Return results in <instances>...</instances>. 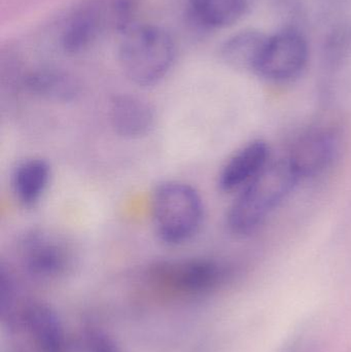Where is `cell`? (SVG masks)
I'll return each instance as SVG.
<instances>
[{"mask_svg": "<svg viewBox=\"0 0 351 352\" xmlns=\"http://www.w3.org/2000/svg\"><path fill=\"white\" fill-rule=\"evenodd\" d=\"M298 182L286 158L270 162L233 201L227 213L229 230L237 236L255 233L286 200Z\"/></svg>", "mask_w": 351, "mask_h": 352, "instance_id": "obj_1", "label": "cell"}, {"mask_svg": "<svg viewBox=\"0 0 351 352\" xmlns=\"http://www.w3.org/2000/svg\"><path fill=\"white\" fill-rule=\"evenodd\" d=\"M177 47L172 35L152 24H134L120 35L117 61L132 84L148 88L162 82L172 70Z\"/></svg>", "mask_w": 351, "mask_h": 352, "instance_id": "obj_2", "label": "cell"}, {"mask_svg": "<svg viewBox=\"0 0 351 352\" xmlns=\"http://www.w3.org/2000/svg\"><path fill=\"white\" fill-rule=\"evenodd\" d=\"M150 217L160 241L166 245H183L201 231L205 205L200 192L191 184L167 180L152 190Z\"/></svg>", "mask_w": 351, "mask_h": 352, "instance_id": "obj_3", "label": "cell"}, {"mask_svg": "<svg viewBox=\"0 0 351 352\" xmlns=\"http://www.w3.org/2000/svg\"><path fill=\"white\" fill-rule=\"evenodd\" d=\"M136 0H88L64 24L60 45L65 53L78 55L109 34H123L135 24Z\"/></svg>", "mask_w": 351, "mask_h": 352, "instance_id": "obj_4", "label": "cell"}, {"mask_svg": "<svg viewBox=\"0 0 351 352\" xmlns=\"http://www.w3.org/2000/svg\"><path fill=\"white\" fill-rule=\"evenodd\" d=\"M146 275L148 283L162 293L197 298L220 289L230 278L231 271L220 261L196 256L157 261Z\"/></svg>", "mask_w": 351, "mask_h": 352, "instance_id": "obj_5", "label": "cell"}, {"mask_svg": "<svg viewBox=\"0 0 351 352\" xmlns=\"http://www.w3.org/2000/svg\"><path fill=\"white\" fill-rule=\"evenodd\" d=\"M16 246L24 268L38 278H59L73 266V245L57 232L41 228L28 230L19 238Z\"/></svg>", "mask_w": 351, "mask_h": 352, "instance_id": "obj_6", "label": "cell"}, {"mask_svg": "<svg viewBox=\"0 0 351 352\" xmlns=\"http://www.w3.org/2000/svg\"><path fill=\"white\" fill-rule=\"evenodd\" d=\"M308 43L296 29H284L267 37L253 74L273 82L296 80L306 68Z\"/></svg>", "mask_w": 351, "mask_h": 352, "instance_id": "obj_7", "label": "cell"}, {"mask_svg": "<svg viewBox=\"0 0 351 352\" xmlns=\"http://www.w3.org/2000/svg\"><path fill=\"white\" fill-rule=\"evenodd\" d=\"M337 151V138L333 131L325 127H315L303 132L295 140L286 160L300 182L327 170Z\"/></svg>", "mask_w": 351, "mask_h": 352, "instance_id": "obj_8", "label": "cell"}, {"mask_svg": "<svg viewBox=\"0 0 351 352\" xmlns=\"http://www.w3.org/2000/svg\"><path fill=\"white\" fill-rule=\"evenodd\" d=\"M109 123L113 131L125 140H140L154 129L156 113L154 107L135 95H117L109 109Z\"/></svg>", "mask_w": 351, "mask_h": 352, "instance_id": "obj_9", "label": "cell"}, {"mask_svg": "<svg viewBox=\"0 0 351 352\" xmlns=\"http://www.w3.org/2000/svg\"><path fill=\"white\" fill-rule=\"evenodd\" d=\"M23 88L41 100L53 103H71L80 95V82L65 70L51 66L33 68L21 78Z\"/></svg>", "mask_w": 351, "mask_h": 352, "instance_id": "obj_10", "label": "cell"}, {"mask_svg": "<svg viewBox=\"0 0 351 352\" xmlns=\"http://www.w3.org/2000/svg\"><path fill=\"white\" fill-rule=\"evenodd\" d=\"M269 163V144L262 140H251L234 153L223 166L218 175V186L223 192L241 190Z\"/></svg>", "mask_w": 351, "mask_h": 352, "instance_id": "obj_11", "label": "cell"}, {"mask_svg": "<svg viewBox=\"0 0 351 352\" xmlns=\"http://www.w3.org/2000/svg\"><path fill=\"white\" fill-rule=\"evenodd\" d=\"M256 0H188L190 22L206 32L232 26L249 14Z\"/></svg>", "mask_w": 351, "mask_h": 352, "instance_id": "obj_12", "label": "cell"}, {"mask_svg": "<svg viewBox=\"0 0 351 352\" xmlns=\"http://www.w3.org/2000/svg\"><path fill=\"white\" fill-rule=\"evenodd\" d=\"M52 179V167L43 158L25 159L16 165L10 177L12 195L26 208L36 206L47 192Z\"/></svg>", "mask_w": 351, "mask_h": 352, "instance_id": "obj_13", "label": "cell"}, {"mask_svg": "<svg viewBox=\"0 0 351 352\" xmlns=\"http://www.w3.org/2000/svg\"><path fill=\"white\" fill-rule=\"evenodd\" d=\"M24 322L37 351H67L63 324L51 307L45 304H31L25 311Z\"/></svg>", "mask_w": 351, "mask_h": 352, "instance_id": "obj_14", "label": "cell"}, {"mask_svg": "<svg viewBox=\"0 0 351 352\" xmlns=\"http://www.w3.org/2000/svg\"><path fill=\"white\" fill-rule=\"evenodd\" d=\"M267 37L255 29L240 31L223 43L220 58L235 69L255 72Z\"/></svg>", "mask_w": 351, "mask_h": 352, "instance_id": "obj_15", "label": "cell"}, {"mask_svg": "<svg viewBox=\"0 0 351 352\" xmlns=\"http://www.w3.org/2000/svg\"><path fill=\"white\" fill-rule=\"evenodd\" d=\"M278 352H321V341L313 331L294 335Z\"/></svg>", "mask_w": 351, "mask_h": 352, "instance_id": "obj_16", "label": "cell"}, {"mask_svg": "<svg viewBox=\"0 0 351 352\" xmlns=\"http://www.w3.org/2000/svg\"><path fill=\"white\" fill-rule=\"evenodd\" d=\"M84 339L88 352H122L115 340L98 329H87Z\"/></svg>", "mask_w": 351, "mask_h": 352, "instance_id": "obj_17", "label": "cell"}, {"mask_svg": "<svg viewBox=\"0 0 351 352\" xmlns=\"http://www.w3.org/2000/svg\"><path fill=\"white\" fill-rule=\"evenodd\" d=\"M14 285L12 274L6 270L5 267L1 266L0 270V310L2 318L10 314L14 308Z\"/></svg>", "mask_w": 351, "mask_h": 352, "instance_id": "obj_18", "label": "cell"}]
</instances>
